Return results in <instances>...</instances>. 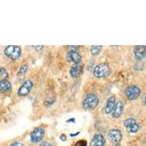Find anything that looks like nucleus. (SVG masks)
Returning <instances> with one entry per match:
<instances>
[{"label": "nucleus", "mask_w": 146, "mask_h": 146, "mask_svg": "<svg viewBox=\"0 0 146 146\" xmlns=\"http://www.w3.org/2000/svg\"><path fill=\"white\" fill-rule=\"evenodd\" d=\"M99 99L96 94H89L84 98L82 106L84 110H93L98 106Z\"/></svg>", "instance_id": "f257e3e1"}, {"label": "nucleus", "mask_w": 146, "mask_h": 146, "mask_svg": "<svg viewBox=\"0 0 146 146\" xmlns=\"http://www.w3.org/2000/svg\"><path fill=\"white\" fill-rule=\"evenodd\" d=\"M4 54L11 60H16L19 59L22 54V50L19 46L9 45L4 50Z\"/></svg>", "instance_id": "f03ea898"}, {"label": "nucleus", "mask_w": 146, "mask_h": 146, "mask_svg": "<svg viewBox=\"0 0 146 146\" xmlns=\"http://www.w3.org/2000/svg\"><path fill=\"white\" fill-rule=\"evenodd\" d=\"M110 74V68L106 64H100L97 65L94 70V77L96 78H103Z\"/></svg>", "instance_id": "7ed1b4c3"}, {"label": "nucleus", "mask_w": 146, "mask_h": 146, "mask_svg": "<svg viewBox=\"0 0 146 146\" xmlns=\"http://www.w3.org/2000/svg\"><path fill=\"white\" fill-rule=\"evenodd\" d=\"M141 90L139 86L135 85H130L127 86L125 90V94L129 100H134L139 98V96L141 95Z\"/></svg>", "instance_id": "20e7f679"}, {"label": "nucleus", "mask_w": 146, "mask_h": 146, "mask_svg": "<svg viewBox=\"0 0 146 146\" xmlns=\"http://www.w3.org/2000/svg\"><path fill=\"white\" fill-rule=\"evenodd\" d=\"M45 134V131L42 127H37L31 132L30 137L31 141L34 143H38L43 139Z\"/></svg>", "instance_id": "39448f33"}, {"label": "nucleus", "mask_w": 146, "mask_h": 146, "mask_svg": "<svg viewBox=\"0 0 146 146\" xmlns=\"http://www.w3.org/2000/svg\"><path fill=\"white\" fill-rule=\"evenodd\" d=\"M124 125L128 132L130 133H136L139 130V125L135 119L129 118L124 121Z\"/></svg>", "instance_id": "423d86ee"}, {"label": "nucleus", "mask_w": 146, "mask_h": 146, "mask_svg": "<svg viewBox=\"0 0 146 146\" xmlns=\"http://www.w3.org/2000/svg\"><path fill=\"white\" fill-rule=\"evenodd\" d=\"M33 87V83L30 80H27L26 81L20 86L18 90V96H25L31 92V89Z\"/></svg>", "instance_id": "0eeeda50"}, {"label": "nucleus", "mask_w": 146, "mask_h": 146, "mask_svg": "<svg viewBox=\"0 0 146 146\" xmlns=\"http://www.w3.org/2000/svg\"><path fill=\"white\" fill-rule=\"evenodd\" d=\"M108 137L113 143L115 145H119L120 141H122V135L121 131L116 129H111L109 133H108Z\"/></svg>", "instance_id": "6e6552de"}, {"label": "nucleus", "mask_w": 146, "mask_h": 146, "mask_svg": "<svg viewBox=\"0 0 146 146\" xmlns=\"http://www.w3.org/2000/svg\"><path fill=\"white\" fill-rule=\"evenodd\" d=\"M146 55V47L137 45L134 47V56L137 60H141Z\"/></svg>", "instance_id": "1a4fd4ad"}, {"label": "nucleus", "mask_w": 146, "mask_h": 146, "mask_svg": "<svg viewBox=\"0 0 146 146\" xmlns=\"http://www.w3.org/2000/svg\"><path fill=\"white\" fill-rule=\"evenodd\" d=\"M124 110V104L122 101H118L117 103H115V107L113 109L112 112V116L115 119H118L122 115Z\"/></svg>", "instance_id": "9d476101"}, {"label": "nucleus", "mask_w": 146, "mask_h": 146, "mask_svg": "<svg viewBox=\"0 0 146 146\" xmlns=\"http://www.w3.org/2000/svg\"><path fill=\"white\" fill-rule=\"evenodd\" d=\"M106 140L103 135L96 134L94 135L93 139L91 140L90 146H105Z\"/></svg>", "instance_id": "9b49d317"}, {"label": "nucleus", "mask_w": 146, "mask_h": 146, "mask_svg": "<svg viewBox=\"0 0 146 146\" xmlns=\"http://www.w3.org/2000/svg\"><path fill=\"white\" fill-rule=\"evenodd\" d=\"M81 60V56L77 51L70 50L67 55V61L74 63L75 64H80Z\"/></svg>", "instance_id": "f8f14e48"}, {"label": "nucleus", "mask_w": 146, "mask_h": 146, "mask_svg": "<svg viewBox=\"0 0 146 146\" xmlns=\"http://www.w3.org/2000/svg\"><path fill=\"white\" fill-rule=\"evenodd\" d=\"M115 102H116V100H115V96H110V98L108 99L107 101H106L105 108H104V113L106 114L109 115L113 112V109L115 107Z\"/></svg>", "instance_id": "ddd939ff"}, {"label": "nucleus", "mask_w": 146, "mask_h": 146, "mask_svg": "<svg viewBox=\"0 0 146 146\" xmlns=\"http://www.w3.org/2000/svg\"><path fill=\"white\" fill-rule=\"evenodd\" d=\"M12 85L8 80H4L0 81V93L8 94L12 91Z\"/></svg>", "instance_id": "4468645a"}, {"label": "nucleus", "mask_w": 146, "mask_h": 146, "mask_svg": "<svg viewBox=\"0 0 146 146\" xmlns=\"http://www.w3.org/2000/svg\"><path fill=\"white\" fill-rule=\"evenodd\" d=\"M82 71H83V67L80 64H74L70 70V74L71 75L72 77L74 78H77L80 77V75L81 74Z\"/></svg>", "instance_id": "2eb2a0df"}, {"label": "nucleus", "mask_w": 146, "mask_h": 146, "mask_svg": "<svg viewBox=\"0 0 146 146\" xmlns=\"http://www.w3.org/2000/svg\"><path fill=\"white\" fill-rule=\"evenodd\" d=\"M103 46L101 45H94L91 46L90 48V52L91 54L94 56H97L100 54L101 50H102Z\"/></svg>", "instance_id": "dca6fc26"}, {"label": "nucleus", "mask_w": 146, "mask_h": 146, "mask_svg": "<svg viewBox=\"0 0 146 146\" xmlns=\"http://www.w3.org/2000/svg\"><path fill=\"white\" fill-rule=\"evenodd\" d=\"M9 74H8V72L5 68L2 67L0 68V81L1 80H7Z\"/></svg>", "instance_id": "f3484780"}, {"label": "nucleus", "mask_w": 146, "mask_h": 146, "mask_svg": "<svg viewBox=\"0 0 146 146\" xmlns=\"http://www.w3.org/2000/svg\"><path fill=\"white\" fill-rule=\"evenodd\" d=\"M27 70H28V65L27 64H23L21 66V67L19 68V70L18 72L17 75L18 76H22L24 75L25 73H26Z\"/></svg>", "instance_id": "a211bd4d"}, {"label": "nucleus", "mask_w": 146, "mask_h": 146, "mask_svg": "<svg viewBox=\"0 0 146 146\" xmlns=\"http://www.w3.org/2000/svg\"><path fill=\"white\" fill-rule=\"evenodd\" d=\"M10 146H24V145L21 142H19V141H15V142H13L12 144H11Z\"/></svg>", "instance_id": "6ab92c4d"}, {"label": "nucleus", "mask_w": 146, "mask_h": 146, "mask_svg": "<svg viewBox=\"0 0 146 146\" xmlns=\"http://www.w3.org/2000/svg\"><path fill=\"white\" fill-rule=\"evenodd\" d=\"M39 146H53V145L50 143L48 142V141H43V142H41V143L40 144V145Z\"/></svg>", "instance_id": "aec40b11"}, {"label": "nucleus", "mask_w": 146, "mask_h": 146, "mask_svg": "<svg viewBox=\"0 0 146 146\" xmlns=\"http://www.w3.org/2000/svg\"><path fill=\"white\" fill-rule=\"evenodd\" d=\"M33 48L35 49L36 50H41L43 49V46H33Z\"/></svg>", "instance_id": "412c9836"}, {"label": "nucleus", "mask_w": 146, "mask_h": 146, "mask_svg": "<svg viewBox=\"0 0 146 146\" xmlns=\"http://www.w3.org/2000/svg\"><path fill=\"white\" fill-rule=\"evenodd\" d=\"M60 139H62L63 141H65V139H66V135H64V134H62L60 136Z\"/></svg>", "instance_id": "4be33fe9"}, {"label": "nucleus", "mask_w": 146, "mask_h": 146, "mask_svg": "<svg viewBox=\"0 0 146 146\" xmlns=\"http://www.w3.org/2000/svg\"><path fill=\"white\" fill-rule=\"evenodd\" d=\"M145 105H146V96L145 97Z\"/></svg>", "instance_id": "5701e85b"}, {"label": "nucleus", "mask_w": 146, "mask_h": 146, "mask_svg": "<svg viewBox=\"0 0 146 146\" xmlns=\"http://www.w3.org/2000/svg\"><path fill=\"white\" fill-rule=\"evenodd\" d=\"M115 146H121V145H115Z\"/></svg>", "instance_id": "b1692460"}, {"label": "nucleus", "mask_w": 146, "mask_h": 146, "mask_svg": "<svg viewBox=\"0 0 146 146\" xmlns=\"http://www.w3.org/2000/svg\"><path fill=\"white\" fill-rule=\"evenodd\" d=\"M145 56H146V55H145Z\"/></svg>", "instance_id": "393cba45"}]
</instances>
